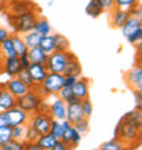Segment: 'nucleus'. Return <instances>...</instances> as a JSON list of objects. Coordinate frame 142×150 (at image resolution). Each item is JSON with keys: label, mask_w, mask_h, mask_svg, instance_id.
<instances>
[{"label": "nucleus", "mask_w": 142, "mask_h": 150, "mask_svg": "<svg viewBox=\"0 0 142 150\" xmlns=\"http://www.w3.org/2000/svg\"><path fill=\"white\" fill-rule=\"evenodd\" d=\"M38 47L43 49L45 53H52L55 51V44H53V34H47V36H41V40H40Z\"/></svg>", "instance_id": "c85d7f7f"}, {"label": "nucleus", "mask_w": 142, "mask_h": 150, "mask_svg": "<svg viewBox=\"0 0 142 150\" xmlns=\"http://www.w3.org/2000/svg\"><path fill=\"white\" fill-rule=\"evenodd\" d=\"M64 75V74H63ZM78 79V76L75 75H64V79H63V86H67V87H71L72 85L75 83V81Z\"/></svg>", "instance_id": "37998d69"}, {"label": "nucleus", "mask_w": 142, "mask_h": 150, "mask_svg": "<svg viewBox=\"0 0 142 150\" xmlns=\"http://www.w3.org/2000/svg\"><path fill=\"white\" fill-rule=\"evenodd\" d=\"M83 112H82V108H81V101H77V103H71L67 104V108H66V120L74 124L77 123L78 120L83 119Z\"/></svg>", "instance_id": "a211bd4d"}, {"label": "nucleus", "mask_w": 142, "mask_h": 150, "mask_svg": "<svg viewBox=\"0 0 142 150\" xmlns=\"http://www.w3.org/2000/svg\"><path fill=\"white\" fill-rule=\"evenodd\" d=\"M21 70H22V64L19 62V56L1 59V74H6L8 78L16 76Z\"/></svg>", "instance_id": "f8f14e48"}, {"label": "nucleus", "mask_w": 142, "mask_h": 150, "mask_svg": "<svg viewBox=\"0 0 142 150\" xmlns=\"http://www.w3.org/2000/svg\"><path fill=\"white\" fill-rule=\"evenodd\" d=\"M12 139V127L3 126L0 127V147Z\"/></svg>", "instance_id": "72a5a7b5"}, {"label": "nucleus", "mask_w": 142, "mask_h": 150, "mask_svg": "<svg viewBox=\"0 0 142 150\" xmlns=\"http://www.w3.org/2000/svg\"><path fill=\"white\" fill-rule=\"evenodd\" d=\"M37 11H38V10H30V11H26V12H23V14L16 15V16L7 15L8 22L11 25V28L14 29V33L23 34V33H28V32H30V30H33L36 21L38 18Z\"/></svg>", "instance_id": "7ed1b4c3"}, {"label": "nucleus", "mask_w": 142, "mask_h": 150, "mask_svg": "<svg viewBox=\"0 0 142 150\" xmlns=\"http://www.w3.org/2000/svg\"><path fill=\"white\" fill-rule=\"evenodd\" d=\"M19 62L22 64V68H28L30 66V59H29V56H28V52L19 55Z\"/></svg>", "instance_id": "a18cd8bd"}, {"label": "nucleus", "mask_w": 142, "mask_h": 150, "mask_svg": "<svg viewBox=\"0 0 142 150\" xmlns=\"http://www.w3.org/2000/svg\"><path fill=\"white\" fill-rule=\"evenodd\" d=\"M3 126H8L7 124V117H6V111L0 112V127Z\"/></svg>", "instance_id": "3c124183"}, {"label": "nucleus", "mask_w": 142, "mask_h": 150, "mask_svg": "<svg viewBox=\"0 0 142 150\" xmlns=\"http://www.w3.org/2000/svg\"><path fill=\"white\" fill-rule=\"evenodd\" d=\"M129 12H130V15L137 16V18L142 19V8H141V4H138V6H135V7H133Z\"/></svg>", "instance_id": "49530a36"}, {"label": "nucleus", "mask_w": 142, "mask_h": 150, "mask_svg": "<svg viewBox=\"0 0 142 150\" xmlns=\"http://www.w3.org/2000/svg\"><path fill=\"white\" fill-rule=\"evenodd\" d=\"M22 38H23L28 49H30V48H34L38 45L40 40H41V36H40L37 32H34V30H30V32H28V33H23V34H22Z\"/></svg>", "instance_id": "cd10ccee"}, {"label": "nucleus", "mask_w": 142, "mask_h": 150, "mask_svg": "<svg viewBox=\"0 0 142 150\" xmlns=\"http://www.w3.org/2000/svg\"><path fill=\"white\" fill-rule=\"evenodd\" d=\"M52 120L53 119H52V116L48 112H34V113L30 115L28 124L30 127H33L40 135H43L49 132Z\"/></svg>", "instance_id": "39448f33"}, {"label": "nucleus", "mask_w": 142, "mask_h": 150, "mask_svg": "<svg viewBox=\"0 0 142 150\" xmlns=\"http://www.w3.org/2000/svg\"><path fill=\"white\" fill-rule=\"evenodd\" d=\"M138 4L139 0H115V7L126 10V11H130L131 8L138 6Z\"/></svg>", "instance_id": "c9c22d12"}, {"label": "nucleus", "mask_w": 142, "mask_h": 150, "mask_svg": "<svg viewBox=\"0 0 142 150\" xmlns=\"http://www.w3.org/2000/svg\"><path fill=\"white\" fill-rule=\"evenodd\" d=\"M18 78L22 81V82L26 85V86H29L30 89L32 87H34V83H33V79H32V76H30V74H29V71H28V68H22L19 72H18V75H16Z\"/></svg>", "instance_id": "ea45409f"}, {"label": "nucleus", "mask_w": 142, "mask_h": 150, "mask_svg": "<svg viewBox=\"0 0 142 150\" xmlns=\"http://www.w3.org/2000/svg\"><path fill=\"white\" fill-rule=\"evenodd\" d=\"M4 89L8 91V93H11L15 98L21 97V96L26 94L29 90H30V87L26 86L22 81H21L18 76H12V78H8L6 82H4Z\"/></svg>", "instance_id": "9b49d317"}, {"label": "nucleus", "mask_w": 142, "mask_h": 150, "mask_svg": "<svg viewBox=\"0 0 142 150\" xmlns=\"http://www.w3.org/2000/svg\"><path fill=\"white\" fill-rule=\"evenodd\" d=\"M30 10H37V6L32 0H10L7 6V15L16 16Z\"/></svg>", "instance_id": "1a4fd4ad"}, {"label": "nucleus", "mask_w": 142, "mask_h": 150, "mask_svg": "<svg viewBox=\"0 0 142 150\" xmlns=\"http://www.w3.org/2000/svg\"><path fill=\"white\" fill-rule=\"evenodd\" d=\"M53 137L56 139H60L62 135H63V124H62V120H58V119H53L51 124V130H49Z\"/></svg>", "instance_id": "f704fd0d"}, {"label": "nucleus", "mask_w": 142, "mask_h": 150, "mask_svg": "<svg viewBox=\"0 0 142 150\" xmlns=\"http://www.w3.org/2000/svg\"><path fill=\"white\" fill-rule=\"evenodd\" d=\"M4 90V82H0V93Z\"/></svg>", "instance_id": "603ef678"}, {"label": "nucleus", "mask_w": 142, "mask_h": 150, "mask_svg": "<svg viewBox=\"0 0 142 150\" xmlns=\"http://www.w3.org/2000/svg\"><path fill=\"white\" fill-rule=\"evenodd\" d=\"M14 56L18 55H16L15 48L12 45L11 38L8 37V38L0 41V57L1 59H7V57H14Z\"/></svg>", "instance_id": "4be33fe9"}, {"label": "nucleus", "mask_w": 142, "mask_h": 150, "mask_svg": "<svg viewBox=\"0 0 142 150\" xmlns=\"http://www.w3.org/2000/svg\"><path fill=\"white\" fill-rule=\"evenodd\" d=\"M134 94V101H135V108H141L142 105V90H131Z\"/></svg>", "instance_id": "c03bdc74"}, {"label": "nucleus", "mask_w": 142, "mask_h": 150, "mask_svg": "<svg viewBox=\"0 0 142 150\" xmlns=\"http://www.w3.org/2000/svg\"><path fill=\"white\" fill-rule=\"evenodd\" d=\"M28 124H21V126L12 127V139L26 142V131H28Z\"/></svg>", "instance_id": "7c9ffc66"}, {"label": "nucleus", "mask_w": 142, "mask_h": 150, "mask_svg": "<svg viewBox=\"0 0 142 150\" xmlns=\"http://www.w3.org/2000/svg\"><path fill=\"white\" fill-rule=\"evenodd\" d=\"M34 32H37L40 36H47V34H51L52 33V26L49 23V21L44 16H38L37 21L34 23V28H33Z\"/></svg>", "instance_id": "5701e85b"}, {"label": "nucleus", "mask_w": 142, "mask_h": 150, "mask_svg": "<svg viewBox=\"0 0 142 150\" xmlns=\"http://www.w3.org/2000/svg\"><path fill=\"white\" fill-rule=\"evenodd\" d=\"M29 126V124H28ZM40 134L37 132V131L33 128V127L29 126L28 127V131H26V142H36L37 139H38Z\"/></svg>", "instance_id": "a19ab883"}, {"label": "nucleus", "mask_w": 142, "mask_h": 150, "mask_svg": "<svg viewBox=\"0 0 142 150\" xmlns=\"http://www.w3.org/2000/svg\"><path fill=\"white\" fill-rule=\"evenodd\" d=\"M126 40H127V42H130L131 45H135V47H137V45H141V42H142V26L138 28L137 30H134Z\"/></svg>", "instance_id": "e433bc0d"}, {"label": "nucleus", "mask_w": 142, "mask_h": 150, "mask_svg": "<svg viewBox=\"0 0 142 150\" xmlns=\"http://www.w3.org/2000/svg\"><path fill=\"white\" fill-rule=\"evenodd\" d=\"M72 126H74V128L78 131L81 135L87 134V132H89V130H90V123H89V119H87V117L81 119V120H78L77 123H74Z\"/></svg>", "instance_id": "473e14b6"}, {"label": "nucleus", "mask_w": 142, "mask_h": 150, "mask_svg": "<svg viewBox=\"0 0 142 150\" xmlns=\"http://www.w3.org/2000/svg\"><path fill=\"white\" fill-rule=\"evenodd\" d=\"M85 12L90 18H99L101 14H104V10L99 0H89V3H87L86 8H85Z\"/></svg>", "instance_id": "393cba45"}, {"label": "nucleus", "mask_w": 142, "mask_h": 150, "mask_svg": "<svg viewBox=\"0 0 142 150\" xmlns=\"http://www.w3.org/2000/svg\"><path fill=\"white\" fill-rule=\"evenodd\" d=\"M124 83L130 90H142V67L137 64L124 72Z\"/></svg>", "instance_id": "6e6552de"}, {"label": "nucleus", "mask_w": 142, "mask_h": 150, "mask_svg": "<svg viewBox=\"0 0 142 150\" xmlns=\"http://www.w3.org/2000/svg\"><path fill=\"white\" fill-rule=\"evenodd\" d=\"M63 74L75 75V76H81L82 75V66L79 63L78 57L70 51H68V59H67V63H66V67H64Z\"/></svg>", "instance_id": "f3484780"}, {"label": "nucleus", "mask_w": 142, "mask_h": 150, "mask_svg": "<svg viewBox=\"0 0 142 150\" xmlns=\"http://www.w3.org/2000/svg\"><path fill=\"white\" fill-rule=\"evenodd\" d=\"M81 108H82L83 116L87 119H90V116L93 115V104H92V101L89 100V97L81 100Z\"/></svg>", "instance_id": "58836bf2"}, {"label": "nucleus", "mask_w": 142, "mask_h": 150, "mask_svg": "<svg viewBox=\"0 0 142 150\" xmlns=\"http://www.w3.org/2000/svg\"><path fill=\"white\" fill-rule=\"evenodd\" d=\"M43 100L44 98L37 93V90H36L34 87H32L26 94L21 96V97L16 98V107H19L21 109H23L25 112L32 115L34 112H38Z\"/></svg>", "instance_id": "20e7f679"}, {"label": "nucleus", "mask_w": 142, "mask_h": 150, "mask_svg": "<svg viewBox=\"0 0 142 150\" xmlns=\"http://www.w3.org/2000/svg\"><path fill=\"white\" fill-rule=\"evenodd\" d=\"M6 117H7V124L8 126L15 127V126H21V124H28L30 115L15 105L14 108L6 111Z\"/></svg>", "instance_id": "9d476101"}, {"label": "nucleus", "mask_w": 142, "mask_h": 150, "mask_svg": "<svg viewBox=\"0 0 142 150\" xmlns=\"http://www.w3.org/2000/svg\"><path fill=\"white\" fill-rule=\"evenodd\" d=\"M10 38H11L12 45H14V48H15L16 55H18V56L29 51L28 47H26V44H25V41H23V38H22V34L12 33V34H10Z\"/></svg>", "instance_id": "bb28decb"}, {"label": "nucleus", "mask_w": 142, "mask_h": 150, "mask_svg": "<svg viewBox=\"0 0 142 150\" xmlns=\"http://www.w3.org/2000/svg\"><path fill=\"white\" fill-rule=\"evenodd\" d=\"M28 56H29V59H30V63L45 64V62L48 59V53H45L38 45L34 48H30L28 51Z\"/></svg>", "instance_id": "412c9836"}, {"label": "nucleus", "mask_w": 142, "mask_h": 150, "mask_svg": "<svg viewBox=\"0 0 142 150\" xmlns=\"http://www.w3.org/2000/svg\"><path fill=\"white\" fill-rule=\"evenodd\" d=\"M62 124H63V135H62L60 141H63L68 146V149L78 147L79 143H81V139H82V135L79 134L78 131L74 128V126L66 119L62 120Z\"/></svg>", "instance_id": "0eeeda50"}, {"label": "nucleus", "mask_w": 142, "mask_h": 150, "mask_svg": "<svg viewBox=\"0 0 142 150\" xmlns=\"http://www.w3.org/2000/svg\"><path fill=\"white\" fill-rule=\"evenodd\" d=\"M99 1L101 4V7H103L104 12L111 11L115 7V0H99Z\"/></svg>", "instance_id": "79ce46f5"}, {"label": "nucleus", "mask_w": 142, "mask_h": 150, "mask_svg": "<svg viewBox=\"0 0 142 150\" xmlns=\"http://www.w3.org/2000/svg\"><path fill=\"white\" fill-rule=\"evenodd\" d=\"M67 149H68V146L63 142V141H60V139L56 141L55 146H53V150H67Z\"/></svg>", "instance_id": "09e8293b"}, {"label": "nucleus", "mask_w": 142, "mask_h": 150, "mask_svg": "<svg viewBox=\"0 0 142 150\" xmlns=\"http://www.w3.org/2000/svg\"><path fill=\"white\" fill-rule=\"evenodd\" d=\"M124 145H123L120 141H119L118 138H112L111 141H108V142H104L101 146L99 147L100 150H123L124 149Z\"/></svg>", "instance_id": "2f4dec72"}, {"label": "nucleus", "mask_w": 142, "mask_h": 150, "mask_svg": "<svg viewBox=\"0 0 142 150\" xmlns=\"http://www.w3.org/2000/svg\"><path fill=\"white\" fill-rule=\"evenodd\" d=\"M58 139L51 134V132H47V134L40 135L38 139H37V143L40 145L41 150H53V146Z\"/></svg>", "instance_id": "b1692460"}, {"label": "nucleus", "mask_w": 142, "mask_h": 150, "mask_svg": "<svg viewBox=\"0 0 142 150\" xmlns=\"http://www.w3.org/2000/svg\"><path fill=\"white\" fill-rule=\"evenodd\" d=\"M141 26H142V19H139V18H137V16L130 15L129 18H127L126 22L123 23V26L120 28V30H122L123 37L127 38V37L130 36L134 30H137V29L141 28Z\"/></svg>", "instance_id": "6ab92c4d"}, {"label": "nucleus", "mask_w": 142, "mask_h": 150, "mask_svg": "<svg viewBox=\"0 0 142 150\" xmlns=\"http://www.w3.org/2000/svg\"><path fill=\"white\" fill-rule=\"evenodd\" d=\"M58 97L60 100H63L66 104H71V103H77V101H81L79 98H77L72 93V89L71 87H67V86H63L60 89V91L58 93Z\"/></svg>", "instance_id": "c756f323"}, {"label": "nucleus", "mask_w": 142, "mask_h": 150, "mask_svg": "<svg viewBox=\"0 0 142 150\" xmlns=\"http://www.w3.org/2000/svg\"><path fill=\"white\" fill-rule=\"evenodd\" d=\"M108 22H109L112 29H120L123 26V23L127 21V18L130 16V12L122 8L114 7L111 11H108Z\"/></svg>", "instance_id": "ddd939ff"}, {"label": "nucleus", "mask_w": 142, "mask_h": 150, "mask_svg": "<svg viewBox=\"0 0 142 150\" xmlns=\"http://www.w3.org/2000/svg\"><path fill=\"white\" fill-rule=\"evenodd\" d=\"M63 79H64L63 74L48 72L47 78L43 81V83L38 85V86H34V89L43 98L53 97V96H58L60 89L63 87Z\"/></svg>", "instance_id": "f03ea898"}, {"label": "nucleus", "mask_w": 142, "mask_h": 150, "mask_svg": "<svg viewBox=\"0 0 142 150\" xmlns=\"http://www.w3.org/2000/svg\"><path fill=\"white\" fill-rule=\"evenodd\" d=\"M68 59V51L67 52H60L53 51L52 53L48 55V59L45 62V67L49 72H58V74H63L66 63Z\"/></svg>", "instance_id": "423d86ee"}, {"label": "nucleus", "mask_w": 142, "mask_h": 150, "mask_svg": "<svg viewBox=\"0 0 142 150\" xmlns=\"http://www.w3.org/2000/svg\"><path fill=\"white\" fill-rule=\"evenodd\" d=\"M28 71L30 74L33 79V83L34 86H38L43 83V81L47 78L48 75V70L45 67V64H40V63H30V66L28 67Z\"/></svg>", "instance_id": "4468645a"}, {"label": "nucleus", "mask_w": 142, "mask_h": 150, "mask_svg": "<svg viewBox=\"0 0 142 150\" xmlns=\"http://www.w3.org/2000/svg\"><path fill=\"white\" fill-rule=\"evenodd\" d=\"M0 74H1V57H0Z\"/></svg>", "instance_id": "864d4df0"}, {"label": "nucleus", "mask_w": 142, "mask_h": 150, "mask_svg": "<svg viewBox=\"0 0 142 150\" xmlns=\"http://www.w3.org/2000/svg\"><path fill=\"white\" fill-rule=\"evenodd\" d=\"M10 37V32H8L6 28H1L0 26V41H3V40L8 38Z\"/></svg>", "instance_id": "8fccbe9b"}, {"label": "nucleus", "mask_w": 142, "mask_h": 150, "mask_svg": "<svg viewBox=\"0 0 142 150\" xmlns=\"http://www.w3.org/2000/svg\"><path fill=\"white\" fill-rule=\"evenodd\" d=\"M16 105V98L11 93H8L6 89H4L1 93H0V112L8 111Z\"/></svg>", "instance_id": "aec40b11"}, {"label": "nucleus", "mask_w": 142, "mask_h": 150, "mask_svg": "<svg viewBox=\"0 0 142 150\" xmlns=\"http://www.w3.org/2000/svg\"><path fill=\"white\" fill-rule=\"evenodd\" d=\"M0 150H25V142H21V141H16V139H11L6 145H3L0 147Z\"/></svg>", "instance_id": "4c0bfd02"}, {"label": "nucleus", "mask_w": 142, "mask_h": 150, "mask_svg": "<svg viewBox=\"0 0 142 150\" xmlns=\"http://www.w3.org/2000/svg\"><path fill=\"white\" fill-rule=\"evenodd\" d=\"M141 128H142V111L141 108H135L119 120L118 126L114 131V137L120 142L127 145L141 143Z\"/></svg>", "instance_id": "f257e3e1"}, {"label": "nucleus", "mask_w": 142, "mask_h": 150, "mask_svg": "<svg viewBox=\"0 0 142 150\" xmlns=\"http://www.w3.org/2000/svg\"><path fill=\"white\" fill-rule=\"evenodd\" d=\"M25 150H41L40 145L36 142H25Z\"/></svg>", "instance_id": "de8ad7c7"}, {"label": "nucleus", "mask_w": 142, "mask_h": 150, "mask_svg": "<svg viewBox=\"0 0 142 150\" xmlns=\"http://www.w3.org/2000/svg\"><path fill=\"white\" fill-rule=\"evenodd\" d=\"M53 44H55V51H60V52L70 51V41L63 34L53 33Z\"/></svg>", "instance_id": "a878e982"}, {"label": "nucleus", "mask_w": 142, "mask_h": 150, "mask_svg": "<svg viewBox=\"0 0 142 150\" xmlns=\"http://www.w3.org/2000/svg\"><path fill=\"white\" fill-rule=\"evenodd\" d=\"M89 86H90V81L85 76H78V79L75 81V83L71 86L72 89V93L77 98L83 100L89 97Z\"/></svg>", "instance_id": "2eb2a0df"}, {"label": "nucleus", "mask_w": 142, "mask_h": 150, "mask_svg": "<svg viewBox=\"0 0 142 150\" xmlns=\"http://www.w3.org/2000/svg\"><path fill=\"white\" fill-rule=\"evenodd\" d=\"M53 97H55V100L49 104L48 113L52 116V119L64 120V119H66V108H67V104L64 103L63 100H60L58 96H53Z\"/></svg>", "instance_id": "dca6fc26"}]
</instances>
